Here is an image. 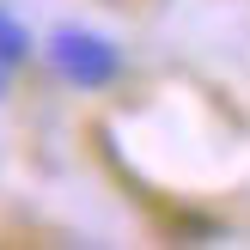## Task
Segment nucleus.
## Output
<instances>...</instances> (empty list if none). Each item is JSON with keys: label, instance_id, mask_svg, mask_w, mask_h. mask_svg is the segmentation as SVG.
Returning <instances> with one entry per match:
<instances>
[{"label": "nucleus", "instance_id": "f257e3e1", "mask_svg": "<svg viewBox=\"0 0 250 250\" xmlns=\"http://www.w3.org/2000/svg\"><path fill=\"white\" fill-rule=\"evenodd\" d=\"M43 55H49V67H55L61 80H73L80 92H98V85L122 80V49L110 43L104 31H85V24H61L43 43Z\"/></svg>", "mask_w": 250, "mask_h": 250}, {"label": "nucleus", "instance_id": "f03ea898", "mask_svg": "<svg viewBox=\"0 0 250 250\" xmlns=\"http://www.w3.org/2000/svg\"><path fill=\"white\" fill-rule=\"evenodd\" d=\"M31 31H24L19 19H12L6 6H0V67H19V61H31Z\"/></svg>", "mask_w": 250, "mask_h": 250}]
</instances>
